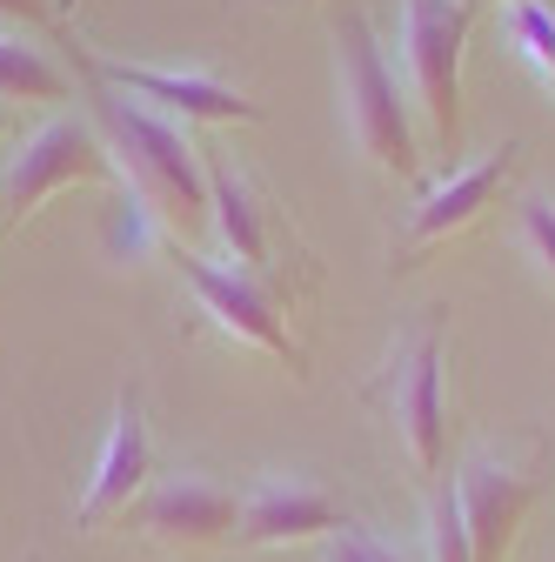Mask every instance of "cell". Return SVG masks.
I'll use <instances>...</instances> for the list:
<instances>
[{
  "mask_svg": "<svg viewBox=\"0 0 555 562\" xmlns=\"http://www.w3.org/2000/svg\"><path fill=\"white\" fill-rule=\"evenodd\" d=\"M88 121L101 127L107 155L127 168V188L141 194V207L155 215V228L181 248L188 235H201L215 222V194H207V161L201 148L161 114H148L141 101H127L114 88H88Z\"/></svg>",
  "mask_w": 555,
  "mask_h": 562,
  "instance_id": "cell-1",
  "label": "cell"
},
{
  "mask_svg": "<svg viewBox=\"0 0 555 562\" xmlns=\"http://www.w3.org/2000/svg\"><path fill=\"white\" fill-rule=\"evenodd\" d=\"M335 75H341V114H349V140L395 181L422 175V148H415V108L408 88H395L382 41L362 8H341L335 21Z\"/></svg>",
  "mask_w": 555,
  "mask_h": 562,
  "instance_id": "cell-2",
  "label": "cell"
},
{
  "mask_svg": "<svg viewBox=\"0 0 555 562\" xmlns=\"http://www.w3.org/2000/svg\"><path fill=\"white\" fill-rule=\"evenodd\" d=\"M475 27V0H401V75L408 108L422 121L429 148H462V47Z\"/></svg>",
  "mask_w": 555,
  "mask_h": 562,
  "instance_id": "cell-3",
  "label": "cell"
},
{
  "mask_svg": "<svg viewBox=\"0 0 555 562\" xmlns=\"http://www.w3.org/2000/svg\"><path fill=\"white\" fill-rule=\"evenodd\" d=\"M375 402L382 415L395 422V436L415 462L429 488L442 482V462H449V408H442V328L435 322H415L395 335L388 362L375 375Z\"/></svg>",
  "mask_w": 555,
  "mask_h": 562,
  "instance_id": "cell-4",
  "label": "cell"
},
{
  "mask_svg": "<svg viewBox=\"0 0 555 562\" xmlns=\"http://www.w3.org/2000/svg\"><path fill=\"white\" fill-rule=\"evenodd\" d=\"M107 175H114V155H107L101 127L88 114H54L0 168V228L27 222L47 194L75 188V181H107Z\"/></svg>",
  "mask_w": 555,
  "mask_h": 562,
  "instance_id": "cell-5",
  "label": "cell"
},
{
  "mask_svg": "<svg viewBox=\"0 0 555 562\" xmlns=\"http://www.w3.org/2000/svg\"><path fill=\"white\" fill-rule=\"evenodd\" d=\"M207 194H215V228H222L235 268L254 274L261 289L288 308V289H295L288 274L302 261H288V222H282V207H274L235 161H207Z\"/></svg>",
  "mask_w": 555,
  "mask_h": 562,
  "instance_id": "cell-6",
  "label": "cell"
},
{
  "mask_svg": "<svg viewBox=\"0 0 555 562\" xmlns=\"http://www.w3.org/2000/svg\"><path fill=\"white\" fill-rule=\"evenodd\" d=\"M121 522L161 549H222L235 542V522H241V488H228L222 475H201V469L161 475Z\"/></svg>",
  "mask_w": 555,
  "mask_h": 562,
  "instance_id": "cell-7",
  "label": "cell"
},
{
  "mask_svg": "<svg viewBox=\"0 0 555 562\" xmlns=\"http://www.w3.org/2000/svg\"><path fill=\"white\" fill-rule=\"evenodd\" d=\"M449 488H455V509H462V529H468V555L475 562H509L516 529H522V516L535 503V469H529V456L482 449V456L462 462V475Z\"/></svg>",
  "mask_w": 555,
  "mask_h": 562,
  "instance_id": "cell-8",
  "label": "cell"
},
{
  "mask_svg": "<svg viewBox=\"0 0 555 562\" xmlns=\"http://www.w3.org/2000/svg\"><path fill=\"white\" fill-rule=\"evenodd\" d=\"M174 274L194 289L201 315H215V328H228V335L268 348L274 362H288L295 375H308V356H302V341H295L288 322H282V302H274L254 274H241V268H215V261L181 255V248H174Z\"/></svg>",
  "mask_w": 555,
  "mask_h": 562,
  "instance_id": "cell-9",
  "label": "cell"
},
{
  "mask_svg": "<svg viewBox=\"0 0 555 562\" xmlns=\"http://www.w3.org/2000/svg\"><path fill=\"white\" fill-rule=\"evenodd\" d=\"M349 522L335 488L308 482V475H254L241 488V522H235V549H282V542H308V536H335Z\"/></svg>",
  "mask_w": 555,
  "mask_h": 562,
  "instance_id": "cell-10",
  "label": "cell"
},
{
  "mask_svg": "<svg viewBox=\"0 0 555 562\" xmlns=\"http://www.w3.org/2000/svg\"><path fill=\"white\" fill-rule=\"evenodd\" d=\"M148 475H155V442H148V415H141V395L121 389L114 395V422H107V442L94 456V475H88V496H81V529H107L121 522L134 503L148 496Z\"/></svg>",
  "mask_w": 555,
  "mask_h": 562,
  "instance_id": "cell-11",
  "label": "cell"
},
{
  "mask_svg": "<svg viewBox=\"0 0 555 562\" xmlns=\"http://www.w3.org/2000/svg\"><path fill=\"white\" fill-rule=\"evenodd\" d=\"M516 161H522V140H502L496 155H482L475 168H462V175H449L442 188H429L422 207L408 215V235L395 241V268H422L429 248H442L449 235H462V228L482 215V207L496 201V188H509Z\"/></svg>",
  "mask_w": 555,
  "mask_h": 562,
  "instance_id": "cell-12",
  "label": "cell"
},
{
  "mask_svg": "<svg viewBox=\"0 0 555 562\" xmlns=\"http://www.w3.org/2000/svg\"><path fill=\"white\" fill-rule=\"evenodd\" d=\"M88 75L114 94H141L181 121H261V101H248L241 88H222L207 75H174V67H141V60H107L88 54Z\"/></svg>",
  "mask_w": 555,
  "mask_h": 562,
  "instance_id": "cell-13",
  "label": "cell"
},
{
  "mask_svg": "<svg viewBox=\"0 0 555 562\" xmlns=\"http://www.w3.org/2000/svg\"><path fill=\"white\" fill-rule=\"evenodd\" d=\"M67 94H75V81L47 60V47L0 34V101H67Z\"/></svg>",
  "mask_w": 555,
  "mask_h": 562,
  "instance_id": "cell-14",
  "label": "cell"
},
{
  "mask_svg": "<svg viewBox=\"0 0 555 562\" xmlns=\"http://www.w3.org/2000/svg\"><path fill=\"white\" fill-rule=\"evenodd\" d=\"M502 21H509V41L522 47V60L555 88V8H542V0H509Z\"/></svg>",
  "mask_w": 555,
  "mask_h": 562,
  "instance_id": "cell-15",
  "label": "cell"
},
{
  "mask_svg": "<svg viewBox=\"0 0 555 562\" xmlns=\"http://www.w3.org/2000/svg\"><path fill=\"white\" fill-rule=\"evenodd\" d=\"M429 562H475L468 555V529H462V509H455V488L435 482L429 488Z\"/></svg>",
  "mask_w": 555,
  "mask_h": 562,
  "instance_id": "cell-16",
  "label": "cell"
},
{
  "mask_svg": "<svg viewBox=\"0 0 555 562\" xmlns=\"http://www.w3.org/2000/svg\"><path fill=\"white\" fill-rule=\"evenodd\" d=\"M522 248H529L535 268L555 281V201H542V194L522 201Z\"/></svg>",
  "mask_w": 555,
  "mask_h": 562,
  "instance_id": "cell-17",
  "label": "cell"
},
{
  "mask_svg": "<svg viewBox=\"0 0 555 562\" xmlns=\"http://www.w3.org/2000/svg\"><path fill=\"white\" fill-rule=\"evenodd\" d=\"M321 562H401L382 536H369V529H355V522H341L328 542H321Z\"/></svg>",
  "mask_w": 555,
  "mask_h": 562,
  "instance_id": "cell-18",
  "label": "cell"
},
{
  "mask_svg": "<svg viewBox=\"0 0 555 562\" xmlns=\"http://www.w3.org/2000/svg\"><path fill=\"white\" fill-rule=\"evenodd\" d=\"M0 14H8V21H27V27L54 21V8H47V0H0Z\"/></svg>",
  "mask_w": 555,
  "mask_h": 562,
  "instance_id": "cell-19",
  "label": "cell"
}]
</instances>
